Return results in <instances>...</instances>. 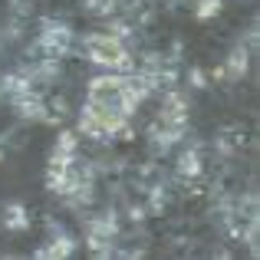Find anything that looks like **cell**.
I'll return each mask as SVG.
<instances>
[{
    "label": "cell",
    "mask_w": 260,
    "mask_h": 260,
    "mask_svg": "<svg viewBox=\"0 0 260 260\" xmlns=\"http://www.w3.org/2000/svg\"><path fill=\"white\" fill-rule=\"evenodd\" d=\"M76 46L86 56V63L99 66V70H106V73H132L135 70V53L109 30L86 33Z\"/></svg>",
    "instance_id": "6da1fadb"
},
{
    "label": "cell",
    "mask_w": 260,
    "mask_h": 260,
    "mask_svg": "<svg viewBox=\"0 0 260 260\" xmlns=\"http://www.w3.org/2000/svg\"><path fill=\"white\" fill-rule=\"evenodd\" d=\"M128 115H119V112H109V109H99V106H86L79 109V119H76V128L79 135L92 142H109V139H132V125H128Z\"/></svg>",
    "instance_id": "7a4b0ae2"
},
{
    "label": "cell",
    "mask_w": 260,
    "mask_h": 260,
    "mask_svg": "<svg viewBox=\"0 0 260 260\" xmlns=\"http://www.w3.org/2000/svg\"><path fill=\"white\" fill-rule=\"evenodd\" d=\"M86 102L89 106L109 109V112H119L132 119L135 106L125 95V83H122V73H102V76H92L86 86Z\"/></svg>",
    "instance_id": "3957f363"
},
{
    "label": "cell",
    "mask_w": 260,
    "mask_h": 260,
    "mask_svg": "<svg viewBox=\"0 0 260 260\" xmlns=\"http://www.w3.org/2000/svg\"><path fill=\"white\" fill-rule=\"evenodd\" d=\"M37 50L50 59H66L73 50H76V30H73L66 20L59 17H43L37 26Z\"/></svg>",
    "instance_id": "277c9868"
},
{
    "label": "cell",
    "mask_w": 260,
    "mask_h": 260,
    "mask_svg": "<svg viewBox=\"0 0 260 260\" xmlns=\"http://www.w3.org/2000/svg\"><path fill=\"white\" fill-rule=\"evenodd\" d=\"M119 241H122V231H119V214L115 211H106V214H95L86 221V247L95 257H112Z\"/></svg>",
    "instance_id": "5b68a950"
},
{
    "label": "cell",
    "mask_w": 260,
    "mask_h": 260,
    "mask_svg": "<svg viewBox=\"0 0 260 260\" xmlns=\"http://www.w3.org/2000/svg\"><path fill=\"white\" fill-rule=\"evenodd\" d=\"M145 139H148L152 158H165L175 145H181V142L188 139V122H172V119H158V115H155V122L148 125Z\"/></svg>",
    "instance_id": "8992f818"
},
{
    "label": "cell",
    "mask_w": 260,
    "mask_h": 260,
    "mask_svg": "<svg viewBox=\"0 0 260 260\" xmlns=\"http://www.w3.org/2000/svg\"><path fill=\"white\" fill-rule=\"evenodd\" d=\"M175 178L181 184H188V188L204 178V145L201 142L184 139L181 152H178V158H175Z\"/></svg>",
    "instance_id": "52a82bcc"
},
{
    "label": "cell",
    "mask_w": 260,
    "mask_h": 260,
    "mask_svg": "<svg viewBox=\"0 0 260 260\" xmlns=\"http://www.w3.org/2000/svg\"><path fill=\"white\" fill-rule=\"evenodd\" d=\"M33 254L43 257V260H66V257L76 254V237H73L59 221H50L46 224V244L37 247Z\"/></svg>",
    "instance_id": "ba28073f"
},
{
    "label": "cell",
    "mask_w": 260,
    "mask_h": 260,
    "mask_svg": "<svg viewBox=\"0 0 260 260\" xmlns=\"http://www.w3.org/2000/svg\"><path fill=\"white\" fill-rule=\"evenodd\" d=\"M247 66H250V50L244 46V40H241V43L228 53L224 66H217L211 76H214V79H224V83H241V79L247 76Z\"/></svg>",
    "instance_id": "9c48e42d"
},
{
    "label": "cell",
    "mask_w": 260,
    "mask_h": 260,
    "mask_svg": "<svg viewBox=\"0 0 260 260\" xmlns=\"http://www.w3.org/2000/svg\"><path fill=\"white\" fill-rule=\"evenodd\" d=\"M188 95L181 89H165L161 92V106H158V119H172V122H188Z\"/></svg>",
    "instance_id": "30bf717a"
},
{
    "label": "cell",
    "mask_w": 260,
    "mask_h": 260,
    "mask_svg": "<svg viewBox=\"0 0 260 260\" xmlns=\"http://www.w3.org/2000/svg\"><path fill=\"white\" fill-rule=\"evenodd\" d=\"M30 224H33V217H30V211H26L23 201H7L4 204V228L7 231L23 234V231H30Z\"/></svg>",
    "instance_id": "8fae6325"
},
{
    "label": "cell",
    "mask_w": 260,
    "mask_h": 260,
    "mask_svg": "<svg viewBox=\"0 0 260 260\" xmlns=\"http://www.w3.org/2000/svg\"><path fill=\"white\" fill-rule=\"evenodd\" d=\"M73 155H79V132H59L50 152V165H66Z\"/></svg>",
    "instance_id": "7c38bea8"
},
{
    "label": "cell",
    "mask_w": 260,
    "mask_h": 260,
    "mask_svg": "<svg viewBox=\"0 0 260 260\" xmlns=\"http://www.w3.org/2000/svg\"><path fill=\"white\" fill-rule=\"evenodd\" d=\"M122 0H83V10L89 17H112V13H119Z\"/></svg>",
    "instance_id": "4fadbf2b"
},
{
    "label": "cell",
    "mask_w": 260,
    "mask_h": 260,
    "mask_svg": "<svg viewBox=\"0 0 260 260\" xmlns=\"http://www.w3.org/2000/svg\"><path fill=\"white\" fill-rule=\"evenodd\" d=\"M224 0H194V17L198 20H214L221 13Z\"/></svg>",
    "instance_id": "5bb4252c"
},
{
    "label": "cell",
    "mask_w": 260,
    "mask_h": 260,
    "mask_svg": "<svg viewBox=\"0 0 260 260\" xmlns=\"http://www.w3.org/2000/svg\"><path fill=\"white\" fill-rule=\"evenodd\" d=\"M188 83H191V89H208V73L198 70V66H191L188 70Z\"/></svg>",
    "instance_id": "9a60e30c"
},
{
    "label": "cell",
    "mask_w": 260,
    "mask_h": 260,
    "mask_svg": "<svg viewBox=\"0 0 260 260\" xmlns=\"http://www.w3.org/2000/svg\"><path fill=\"white\" fill-rule=\"evenodd\" d=\"M4 152H7V142H4V135H0V161H4Z\"/></svg>",
    "instance_id": "2e32d148"
}]
</instances>
